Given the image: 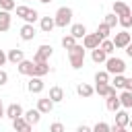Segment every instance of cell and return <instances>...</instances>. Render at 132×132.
Listing matches in <instances>:
<instances>
[{"mask_svg": "<svg viewBox=\"0 0 132 132\" xmlns=\"http://www.w3.org/2000/svg\"><path fill=\"white\" fill-rule=\"evenodd\" d=\"M33 60H23L21 64H16V68H19V72L21 74H25V76H33Z\"/></svg>", "mask_w": 132, "mask_h": 132, "instance_id": "obj_20", "label": "cell"}, {"mask_svg": "<svg viewBox=\"0 0 132 132\" xmlns=\"http://www.w3.org/2000/svg\"><path fill=\"white\" fill-rule=\"evenodd\" d=\"M14 8H16V2H14V0H0V10L10 12V10H14Z\"/></svg>", "mask_w": 132, "mask_h": 132, "instance_id": "obj_33", "label": "cell"}, {"mask_svg": "<svg viewBox=\"0 0 132 132\" xmlns=\"http://www.w3.org/2000/svg\"><path fill=\"white\" fill-rule=\"evenodd\" d=\"M50 132H64V126H62L60 122H54V124L50 126Z\"/></svg>", "mask_w": 132, "mask_h": 132, "instance_id": "obj_37", "label": "cell"}, {"mask_svg": "<svg viewBox=\"0 0 132 132\" xmlns=\"http://www.w3.org/2000/svg\"><path fill=\"white\" fill-rule=\"evenodd\" d=\"M33 64H35V62H33ZM50 70H52V68H50V64H47V62H39V64H35V66H33V76L43 78Z\"/></svg>", "mask_w": 132, "mask_h": 132, "instance_id": "obj_17", "label": "cell"}, {"mask_svg": "<svg viewBox=\"0 0 132 132\" xmlns=\"http://www.w3.org/2000/svg\"><path fill=\"white\" fill-rule=\"evenodd\" d=\"M95 33H97V35H99L101 39H107V37H109V33H111V29H109V27H107L105 23H101V25L97 27V31H95Z\"/></svg>", "mask_w": 132, "mask_h": 132, "instance_id": "obj_29", "label": "cell"}, {"mask_svg": "<svg viewBox=\"0 0 132 132\" xmlns=\"http://www.w3.org/2000/svg\"><path fill=\"white\" fill-rule=\"evenodd\" d=\"M118 23L128 31L130 27H132V14H126V16H118Z\"/></svg>", "mask_w": 132, "mask_h": 132, "instance_id": "obj_35", "label": "cell"}, {"mask_svg": "<svg viewBox=\"0 0 132 132\" xmlns=\"http://www.w3.org/2000/svg\"><path fill=\"white\" fill-rule=\"evenodd\" d=\"M128 126H130V128H132V118H130V124H128Z\"/></svg>", "mask_w": 132, "mask_h": 132, "instance_id": "obj_46", "label": "cell"}, {"mask_svg": "<svg viewBox=\"0 0 132 132\" xmlns=\"http://www.w3.org/2000/svg\"><path fill=\"white\" fill-rule=\"evenodd\" d=\"M109 132H128V130H126V128H120V126H116V124H113V126L109 128Z\"/></svg>", "mask_w": 132, "mask_h": 132, "instance_id": "obj_41", "label": "cell"}, {"mask_svg": "<svg viewBox=\"0 0 132 132\" xmlns=\"http://www.w3.org/2000/svg\"><path fill=\"white\" fill-rule=\"evenodd\" d=\"M25 2H27V0H25Z\"/></svg>", "mask_w": 132, "mask_h": 132, "instance_id": "obj_47", "label": "cell"}, {"mask_svg": "<svg viewBox=\"0 0 132 132\" xmlns=\"http://www.w3.org/2000/svg\"><path fill=\"white\" fill-rule=\"evenodd\" d=\"M68 60H70V66L74 68V70H78V68H82V64H85V47L82 45H74V47H70L68 50Z\"/></svg>", "mask_w": 132, "mask_h": 132, "instance_id": "obj_2", "label": "cell"}, {"mask_svg": "<svg viewBox=\"0 0 132 132\" xmlns=\"http://www.w3.org/2000/svg\"><path fill=\"white\" fill-rule=\"evenodd\" d=\"M76 45V39L72 37V35H64L62 37V47L64 50H70V47H74Z\"/></svg>", "mask_w": 132, "mask_h": 132, "instance_id": "obj_31", "label": "cell"}, {"mask_svg": "<svg viewBox=\"0 0 132 132\" xmlns=\"http://www.w3.org/2000/svg\"><path fill=\"white\" fill-rule=\"evenodd\" d=\"M19 33H21V39H23V41H31V39L35 37V27L29 25V23H25V25L21 27Z\"/></svg>", "mask_w": 132, "mask_h": 132, "instance_id": "obj_16", "label": "cell"}, {"mask_svg": "<svg viewBox=\"0 0 132 132\" xmlns=\"http://www.w3.org/2000/svg\"><path fill=\"white\" fill-rule=\"evenodd\" d=\"M70 35H72L74 39H82V37L87 35V27H85L82 23H74V25H70Z\"/></svg>", "mask_w": 132, "mask_h": 132, "instance_id": "obj_15", "label": "cell"}, {"mask_svg": "<svg viewBox=\"0 0 132 132\" xmlns=\"http://www.w3.org/2000/svg\"><path fill=\"white\" fill-rule=\"evenodd\" d=\"M0 118H4V105H2V99H0Z\"/></svg>", "mask_w": 132, "mask_h": 132, "instance_id": "obj_44", "label": "cell"}, {"mask_svg": "<svg viewBox=\"0 0 132 132\" xmlns=\"http://www.w3.org/2000/svg\"><path fill=\"white\" fill-rule=\"evenodd\" d=\"M124 82H126V76L124 74H116L113 76V80L109 82L111 87H116V89H124Z\"/></svg>", "mask_w": 132, "mask_h": 132, "instance_id": "obj_32", "label": "cell"}, {"mask_svg": "<svg viewBox=\"0 0 132 132\" xmlns=\"http://www.w3.org/2000/svg\"><path fill=\"white\" fill-rule=\"evenodd\" d=\"M111 43H113V47H116V50H126V47L132 43V35L124 29V31H120V33H116V35H113Z\"/></svg>", "mask_w": 132, "mask_h": 132, "instance_id": "obj_5", "label": "cell"}, {"mask_svg": "<svg viewBox=\"0 0 132 132\" xmlns=\"http://www.w3.org/2000/svg\"><path fill=\"white\" fill-rule=\"evenodd\" d=\"M43 87H45V85H43V80H41V78H37V76H31V78H29V82H27V91H29V93H35V95H39V93L43 91Z\"/></svg>", "mask_w": 132, "mask_h": 132, "instance_id": "obj_8", "label": "cell"}, {"mask_svg": "<svg viewBox=\"0 0 132 132\" xmlns=\"http://www.w3.org/2000/svg\"><path fill=\"white\" fill-rule=\"evenodd\" d=\"M113 14H116V16H126V14H132V8H130L126 2L116 0V2H113Z\"/></svg>", "mask_w": 132, "mask_h": 132, "instance_id": "obj_9", "label": "cell"}, {"mask_svg": "<svg viewBox=\"0 0 132 132\" xmlns=\"http://www.w3.org/2000/svg\"><path fill=\"white\" fill-rule=\"evenodd\" d=\"M10 25H12V16H10V12L0 10V33L8 31V29H10Z\"/></svg>", "mask_w": 132, "mask_h": 132, "instance_id": "obj_19", "label": "cell"}, {"mask_svg": "<svg viewBox=\"0 0 132 132\" xmlns=\"http://www.w3.org/2000/svg\"><path fill=\"white\" fill-rule=\"evenodd\" d=\"M109 128H111V126H109L107 122H97V124L93 126V132H109Z\"/></svg>", "mask_w": 132, "mask_h": 132, "instance_id": "obj_36", "label": "cell"}, {"mask_svg": "<svg viewBox=\"0 0 132 132\" xmlns=\"http://www.w3.org/2000/svg\"><path fill=\"white\" fill-rule=\"evenodd\" d=\"M128 124H130V116H128V111H126V109H118V111H116V126H120V128H128Z\"/></svg>", "mask_w": 132, "mask_h": 132, "instance_id": "obj_14", "label": "cell"}, {"mask_svg": "<svg viewBox=\"0 0 132 132\" xmlns=\"http://www.w3.org/2000/svg\"><path fill=\"white\" fill-rule=\"evenodd\" d=\"M124 91H130V93H132V76L126 78V82H124Z\"/></svg>", "mask_w": 132, "mask_h": 132, "instance_id": "obj_39", "label": "cell"}, {"mask_svg": "<svg viewBox=\"0 0 132 132\" xmlns=\"http://www.w3.org/2000/svg\"><path fill=\"white\" fill-rule=\"evenodd\" d=\"M6 82H8V72L0 68V87H2V85H6Z\"/></svg>", "mask_w": 132, "mask_h": 132, "instance_id": "obj_38", "label": "cell"}, {"mask_svg": "<svg viewBox=\"0 0 132 132\" xmlns=\"http://www.w3.org/2000/svg\"><path fill=\"white\" fill-rule=\"evenodd\" d=\"M91 60H93L95 64H101V62H105V60H107V54H105L101 47H97V50H93V52H91Z\"/></svg>", "mask_w": 132, "mask_h": 132, "instance_id": "obj_27", "label": "cell"}, {"mask_svg": "<svg viewBox=\"0 0 132 132\" xmlns=\"http://www.w3.org/2000/svg\"><path fill=\"white\" fill-rule=\"evenodd\" d=\"M47 97H50V101L56 105V103H60V101L64 99V89H62V87H52Z\"/></svg>", "mask_w": 132, "mask_h": 132, "instance_id": "obj_21", "label": "cell"}, {"mask_svg": "<svg viewBox=\"0 0 132 132\" xmlns=\"http://www.w3.org/2000/svg\"><path fill=\"white\" fill-rule=\"evenodd\" d=\"M54 27H56L54 16H41V21H39V29H41L43 33H52Z\"/></svg>", "mask_w": 132, "mask_h": 132, "instance_id": "obj_22", "label": "cell"}, {"mask_svg": "<svg viewBox=\"0 0 132 132\" xmlns=\"http://www.w3.org/2000/svg\"><path fill=\"white\" fill-rule=\"evenodd\" d=\"M14 10H16V16H19V19H23L25 23H29V25H33V23L39 19V12H37L35 8H29V6H25V4L16 6Z\"/></svg>", "mask_w": 132, "mask_h": 132, "instance_id": "obj_4", "label": "cell"}, {"mask_svg": "<svg viewBox=\"0 0 132 132\" xmlns=\"http://www.w3.org/2000/svg\"><path fill=\"white\" fill-rule=\"evenodd\" d=\"M103 23L109 27V29H113L116 25H118V16L113 14V12H109V14H105V19H103Z\"/></svg>", "mask_w": 132, "mask_h": 132, "instance_id": "obj_34", "label": "cell"}, {"mask_svg": "<svg viewBox=\"0 0 132 132\" xmlns=\"http://www.w3.org/2000/svg\"><path fill=\"white\" fill-rule=\"evenodd\" d=\"M105 107H107L109 111H113V113H116V111H118V109L122 107V105H120V97H118V95L105 97Z\"/></svg>", "mask_w": 132, "mask_h": 132, "instance_id": "obj_24", "label": "cell"}, {"mask_svg": "<svg viewBox=\"0 0 132 132\" xmlns=\"http://www.w3.org/2000/svg\"><path fill=\"white\" fill-rule=\"evenodd\" d=\"M76 93L80 95V97H85V99H89L93 93H95V87H91V85H87V82H80L78 87H76Z\"/></svg>", "mask_w": 132, "mask_h": 132, "instance_id": "obj_23", "label": "cell"}, {"mask_svg": "<svg viewBox=\"0 0 132 132\" xmlns=\"http://www.w3.org/2000/svg\"><path fill=\"white\" fill-rule=\"evenodd\" d=\"M6 60H8V62H12V64H21V62L25 60V52H23V50H19V47H14V50H8V54H6Z\"/></svg>", "mask_w": 132, "mask_h": 132, "instance_id": "obj_11", "label": "cell"}, {"mask_svg": "<svg viewBox=\"0 0 132 132\" xmlns=\"http://www.w3.org/2000/svg\"><path fill=\"white\" fill-rule=\"evenodd\" d=\"M54 23L60 29H66V25H72V8L70 6H60L54 14Z\"/></svg>", "mask_w": 132, "mask_h": 132, "instance_id": "obj_1", "label": "cell"}, {"mask_svg": "<svg viewBox=\"0 0 132 132\" xmlns=\"http://www.w3.org/2000/svg\"><path fill=\"white\" fill-rule=\"evenodd\" d=\"M52 109H54V103L50 101V97L37 99V111H39V113H50Z\"/></svg>", "mask_w": 132, "mask_h": 132, "instance_id": "obj_18", "label": "cell"}, {"mask_svg": "<svg viewBox=\"0 0 132 132\" xmlns=\"http://www.w3.org/2000/svg\"><path fill=\"white\" fill-rule=\"evenodd\" d=\"M126 54H128V56H130V58H132V43H130V45H128V47H126Z\"/></svg>", "mask_w": 132, "mask_h": 132, "instance_id": "obj_43", "label": "cell"}, {"mask_svg": "<svg viewBox=\"0 0 132 132\" xmlns=\"http://www.w3.org/2000/svg\"><path fill=\"white\" fill-rule=\"evenodd\" d=\"M12 128H14V132H31V124L21 116V118H16V120H12Z\"/></svg>", "mask_w": 132, "mask_h": 132, "instance_id": "obj_12", "label": "cell"}, {"mask_svg": "<svg viewBox=\"0 0 132 132\" xmlns=\"http://www.w3.org/2000/svg\"><path fill=\"white\" fill-rule=\"evenodd\" d=\"M52 54H54L52 45L43 43V45L37 47V52H35V56H33V62H35V64H39V62H47V60L52 58Z\"/></svg>", "mask_w": 132, "mask_h": 132, "instance_id": "obj_6", "label": "cell"}, {"mask_svg": "<svg viewBox=\"0 0 132 132\" xmlns=\"http://www.w3.org/2000/svg\"><path fill=\"white\" fill-rule=\"evenodd\" d=\"M23 118L31 124V126H35V124H39V120H41V113L37 111V109H29V111H25L23 113Z\"/></svg>", "mask_w": 132, "mask_h": 132, "instance_id": "obj_25", "label": "cell"}, {"mask_svg": "<svg viewBox=\"0 0 132 132\" xmlns=\"http://www.w3.org/2000/svg\"><path fill=\"white\" fill-rule=\"evenodd\" d=\"M95 93H97V95H101V97H111V95H118L116 87H111V85H95Z\"/></svg>", "mask_w": 132, "mask_h": 132, "instance_id": "obj_13", "label": "cell"}, {"mask_svg": "<svg viewBox=\"0 0 132 132\" xmlns=\"http://www.w3.org/2000/svg\"><path fill=\"white\" fill-rule=\"evenodd\" d=\"M39 2H41V4H50L52 0H39Z\"/></svg>", "mask_w": 132, "mask_h": 132, "instance_id": "obj_45", "label": "cell"}, {"mask_svg": "<svg viewBox=\"0 0 132 132\" xmlns=\"http://www.w3.org/2000/svg\"><path fill=\"white\" fill-rule=\"evenodd\" d=\"M99 47H101L107 56H111V54H113V50H116V47H113V43H111V39H103V41L99 43Z\"/></svg>", "mask_w": 132, "mask_h": 132, "instance_id": "obj_30", "label": "cell"}, {"mask_svg": "<svg viewBox=\"0 0 132 132\" xmlns=\"http://www.w3.org/2000/svg\"><path fill=\"white\" fill-rule=\"evenodd\" d=\"M124 70H126V62L122 60V58H116V56H107V60H105V72L107 74H124Z\"/></svg>", "mask_w": 132, "mask_h": 132, "instance_id": "obj_3", "label": "cell"}, {"mask_svg": "<svg viewBox=\"0 0 132 132\" xmlns=\"http://www.w3.org/2000/svg\"><path fill=\"white\" fill-rule=\"evenodd\" d=\"M95 82H97V85H109V74H107L105 70H99V72L95 74Z\"/></svg>", "mask_w": 132, "mask_h": 132, "instance_id": "obj_28", "label": "cell"}, {"mask_svg": "<svg viewBox=\"0 0 132 132\" xmlns=\"http://www.w3.org/2000/svg\"><path fill=\"white\" fill-rule=\"evenodd\" d=\"M6 62H8V60H6V54H4L2 50H0V66H4Z\"/></svg>", "mask_w": 132, "mask_h": 132, "instance_id": "obj_42", "label": "cell"}, {"mask_svg": "<svg viewBox=\"0 0 132 132\" xmlns=\"http://www.w3.org/2000/svg\"><path fill=\"white\" fill-rule=\"evenodd\" d=\"M76 132H93V128H89V126H85V124H82V126H78V128H76Z\"/></svg>", "mask_w": 132, "mask_h": 132, "instance_id": "obj_40", "label": "cell"}, {"mask_svg": "<svg viewBox=\"0 0 132 132\" xmlns=\"http://www.w3.org/2000/svg\"><path fill=\"white\" fill-rule=\"evenodd\" d=\"M118 97H120V105L124 109H130L132 107V93L130 91H122V95H118Z\"/></svg>", "mask_w": 132, "mask_h": 132, "instance_id": "obj_26", "label": "cell"}, {"mask_svg": "<svg viewBox=\"0 0 132 132\" xmlns=\"http://www.w3.org/2000/svg\"><path fill=\"white\" fill-rule=\"evenodd\" d=\"M101 41H103V39H101L97 33H87V35L82 37V47H85V50H97Z\"/></svg>", "mask_w": 132, "mask_h": 132, "instance_id": "obj_7", "label": "cell"}, {"mask_svg": "<svg viewBox=\"0 0 132 132\" xmlns=\"http://www.w3.org/2000/svg\"><path fill=\"white\" fill-rule=\"evenodd\" d=\"M25 111H23V107L19 105V103H10L6 109H4V116L6 118H10V120H16V118H21Z\"/></svg>", "mask_w": 132, "mask_h": 132, "instance_id": "obj_10", "label": "cell"}]
</instances>
